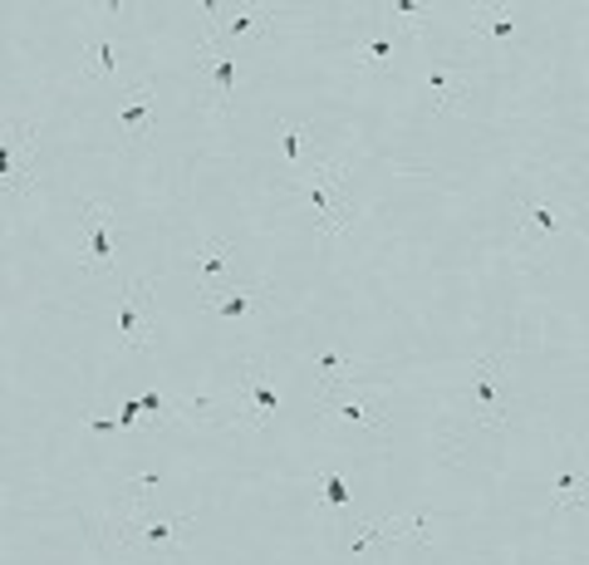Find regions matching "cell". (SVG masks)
<instances>
[{
	"label": "cell",
	"mask_w": 589,
	"mask_h": 565,
	"mask_svg": "<svg viewBox=\"0 0 589 565\" xmlns=\"http://www.w3.org/2000/svg\"><path fill=\"white\" fill-rule=\"evenodd\" d=\"M344 168H349V158H334V163H314V178H300L294 188L304 192V202L314 207V221H320L324 237H339V231L353 227V202L339 197L344 188Z\"/></svg>",
	"instance_id": "6da1fadb"
},
{
	"label": "cell",
	"mask_w": 589,
	"mask_h": 565,
	"mask_svg": "<svg viewBox=\"0 0 589 565\" xmlns=\"http://www.w3.org/2000/svg\"><path fill=\"white\" fill-rule=\"evenodd\" d=\"M471 404H477L481 423L506 428L510 388H506V378H501V359H477V364H471Z\"/></svg>",
	"instance_id": "7a4b0ae2"
},
{
	"label": "cell",
	"mask_w": 589,
	"mask_h": 565,
	"mask_svg": "<svg viewBox=\"0 0 589 565\" xmlns=\"http://www.w3.org/2000/svg\"><path fill=\"white\" fill-rule=\"evenodd\" d=\"M0 182L5 192H29V129L10 119L5 123V139H0Z\"/></svg>",
	"instance_id": "3957f363"
},
{
	"label": "cell",
	"mask_w": 589,
	"mask_h": 565,
	"mask_svg": "<svg viewBox=\"0 0 589 565\" xmlns=\"http://www.w3.org/2000/svg\"><path fill=\"white\" fill-rule=\"evenodd\" d=\"M147 310H153V280H133L128 296L118 300V339L128 349L147 345Z\"/></svg>",
	"instance_id": "277c9868"
},
{
	"label": "cell",
	"mask_w": 589,
	"mask_h": 565,
	"mask_svg": "<svg viewBox=\"0 0 589 565\" xmlns=\"http://www.w3.org/2000/svg\"><path fill=\"white\" fill-rule=\"evenodd\" d=\"M187 526H192V516H172V521H123L118 526V536H133V541L143 545L147 561H163L167 545H172Z\"/></svg>",
	"instance_id": "5b68a950"
},
{
	"label": "cell",
	"mask_w": 589,
	"mask_h": 565,
	"mask_svg": "<svg viewBox=\"0 0 589 565\" xmlns=\"http://www.w3.org/2000/svg\"><path fill=\"white\" fill-rule=\"evenodd\" d=\"M241 404L251 408V423H271L275 408H280V394H275V384H271V369H265V359H255V364L245 369Z\"/></svg>",
	"instance_id": "8992f818"
},
{
	"label": "cell",
	"mask_w": 589,
	"mask_h": 565,
	"mask_svg": "<svg viewBox=\"0 0 589 565\" xmlns=\"http://www.w3.org/2000/svg\"><path fill=\"white\" fill-rule=\"evenodd\" d=\"M236 266V247L231 241H206L202 251H196V286H202V296H216V290H226V276H231Z\"/></svg>",
	"instance_id": "52a82bcc"
},
{
	"label": "cell",
	"mask_w": 589,
	"mask_h": 565,
	"mask_svg": "<svg viewBox=\"0 0 589 565\" xmlns=\"http://www.w3.org/2000/svg\"><path fill=\"white\" fill-rule=\"evenodd\" d=\"M84 227H88V271H108L113 266V207L108 202H88L84 207Z\"/></svg>",
	"instance_id": "ba28073f"
},
{
	"label": "cell",
	"mask_w": 589,
	"mask_h": 565,
	"mask_svg": "<svg viewBox=\"0 0 589 565\" xmlns=\"http://www.w3.org/2000/svg\"><path fill=\"white\" fill-rule=\"evenodd\" d=\"M471 94V74L467 70H457V64H432L428 70V99H432V109H457L461 99Z\"/></svg>",
	"instance_id": "9c48e42d"
},
{
	"label": "cell",
	"mask_w": 589,
	"mask_h": 565,
	"mask_svg": "<svg viewBox=\"0 0 589 565\" xmlns=\"http://www.w3.org/2000/svg\"><path fill=\"white\" fill-rule=\"evenodd\" d=\"M147 119H153V84H133L118 104V129H123L128 143H143L147 139Z\"/></svg>",
	"instance_id": "30bf717a"
},
{
	"label": "cell",
	"mask_w": 589,
	"mask_h": 565,
	"mask_svg": "<svg viewBox=\"0 0 589 565\" xmlns=\"http://www.w3.org/2000/svg\"><path fill=\"white\" fill-rule=\"evenodd\" d=\"M206 300V310L212 315H221V320H245L255 305L265 300V286H226V290H216V296H202Z\"/></svg>",
	"instance_id": "8fae6325"
},
{
	"label": "cell",
	"mask_w": 589,
	"mask_h": 565,
	"mask_svg": "<svg viewBox=\"0 0 589 565\" xmlns=\"http://www.w3.org/2000/svg\"><path fill=\"white\" fill-rule=\"evenodd\" d=\"M520 221H526V241H530V247H540V241L560 237V231L569 227L565 212H555L550 202H520Z\"/></svg>",
	"instance_id": "7c38bea8"
},
{
	"label": "cell",
	"mask_w": 589,
	"mask_h": 565,
	"mask_svg": "<svg viewBox=\"0 0 589 565\" xmlns=\"http://www.w3.org/2000/svg\"><path fill=\"white\" fill-rule=\"evenodd\" d=\"M324 418H344V423H378L383 418V408H378V394H329L324 398V408H320Z\"/></svg>",
	"instance_id": "4fadbf2b"
},
{
	"label": "cell",
	"mask_w": 589,
	"mask_h": 565,
	"mask_svg": "<svg viewBox=\"0 0 589 565\" xmlns=\"http://www.w3.org/2000/svg\"><path fill=\"white\" fill-rule=\"evenodd\" d=\"M265 25H271V5H236L231 21H226V31L216 35V40L231 45V50H236V45H241L245 35H261ZM216 40H206V45H216Z\"/></svg>",
	"instance_id": "5bb4252c"
},
{
	"label": "cell",
	"mask_w": 589,
	"mask_h": 565,
	"mask_svg": "<svg viewBox=\"0 0 589 565\" xmlns=\"http://www.w3.org/2000/svg\"><path fill=\"white\" fill-rule=\"evenodd\" d=\"M84 80H118V50H113V40L108 35H98V31H88V40H84Z\"/></svg>",
	"instance_id": "9a60e30c"
},
{
	"label": "cell",
	"mask_w": 589,
	"mask_h": 565,
	"mask_svg": "<svg viewBox=\"0 0 589 565\" xmlns=\"http://www.w3.org/2000/svg\"><path fill=\"white\" fill-rule=\"evenodd\" d=\"M206 60H212L216 119H226V113H231V99H236V74H241V64H236V55H206Z\"/></svg>",
	"instance_id": "2e32d148"
},
{
	"label": "cell",
	"mask_w": 589,
	"mask_h": 565,
	"mask_svg": "<svg viewBox=\"0 0 589 565\" xmlns=\"http://www.w3.org/2000/svg\"><path fill=\"white\" fill-rule=\"evenodd\" d=\"M471 31L486 35V40H510V35H516V21H510L506 5H486V11H477Z\"/></svg>",
	"instance_id": "e0dca14e"
},
{
	"label": "cell",
	"mask_w": 589,
	"mask_h": 565,
	"mask_svg": "<svg viewBox=\"0 0 589 565\" xmlns=\"http://www.w3.org/2000/svg\"><path fill=\"white\" fill-rule=\"evenodd\" d=\"M575 506H589V482L569 467V472H560V482H555V512H575Z\"/></svg>",
	"instance_id": "ac0fdd59"
},
{
	"label": "cell",
	"mask_w": 589,
	"mask_h": 565,
	"mask_svg": "<svg viewBox=\"0 0 589 565\" xmlns=\"http://www.w3.org/2000/svg\"><path fill=\"white\" fill-rule=\"evenodd\" d=\"M359 55H363V70L388 64L393 60V35L388 31H369V35H363V45H359Z\"/></svg>",
	"instance_id": "d6986e66"
},
{
	"label": "cell",
	"mask_w": 589,
	"mask_h": 565,
	"mask_svg": "<svg viewBox=\"0 0 589 565\" xmlns=\"http://www.w3.org/2000/svg\"><path fill=\"white\" fill-rule=\"evenodd\" d=\"M304 133L310 129H300V123H290V119L280 123V148H285V163H290V168H304Z\"/></svg>",
	"instance_id": "ffe728a7"
},
{
	"label": "cell",
	"mask_w": 589,
	"mask_h": 565,
	"mask_svg": "<svg viewBox=\"0 0 589 565\" xmlns=\"http://www.w3.org/2000/svg\"><path fill=\"white\" fill-rule=\"evenodd\" d=\"M349 369H353V354H349V349H329V354H320V374L329 378V384H339Z\"/></svg>",
	"instance_id": "44dd1931"
},
{
	"label": "cell",
	"mask_w": 589,
	"mask_h": 565,
	"mask_svg": "<svg viewBox=\"0 0 589 565\" xmlns=\"http://www.w3.org/2000/svg\"><path fill=\"white\" fill-rule=\"evenodd\" d=\"M320 492L329 506H349V482L339 472H320Z\"/></svg>",
	"instance_id": "7402d4cb"
},
{
	"label": "cell",
	"mask_w": 589,
	"mask_h": 565,
	"mask_svg": "<svg viewBox=\"0 0 589 565\" xmlns=\"http://www.w3.org/2000/svg\"><path fill=\"white\" fill-rule=\"evenodd\" d=\"M393 15H398V21H402V25H408V31H412V35H422V21H418V15H422V11H418V5H412V0H393Z\"/></svg>",
	"instance_id": "603a6c76"
},
{
	"label": "cell",
	"mask_w": 589,
	"mask_h": 565,
	"mask_svg": "<svg viewBox=\"0 0 589 565\" xmlns=\"http://www.w3.org/2000/svg\"><path fill=\"white\" fill-rule=\"evenodd\" d=\"M137 418H143V398H128V404H118V428L137 423Z\"/></svg>",
	"instance_id": "cb8c5ba5"
},
{
	"label": "cell",
	"mask_w": 589,
	"mask_h": 565,
	"mask_svg": "<svg viewBox=\"0 0 589 565\" xmlns=\"http://www.w3.org/2000/svg\"><path fill=\"white\" fill-rule=\"evenodd\" d=\"M143 413H157V418H167V398L157 394V388H153V394H143Z\"/></svg>",
	"instance_id": "d4e9b609"
}]
</instances>
